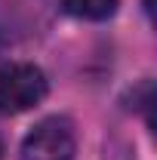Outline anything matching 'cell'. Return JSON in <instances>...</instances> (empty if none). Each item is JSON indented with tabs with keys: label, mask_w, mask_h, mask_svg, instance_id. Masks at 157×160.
I'll use <instances>...</instances> for the list:
<instances>
[{
	"label": "cell",
	"mask_w": 157,
	"mask_h": 160,
	"mask_svg": "<svg viewBox=\"0 0 157 160\" xmlns=\"http://www.w3.org/2000/svg\"><path fill=\"white\" fill-rule=\"evenodd\" d=\"M77 136L68 117H46L25 136L19 160H74Z\"/></svg>",
	"instance_id": "6da1fadb"
},
{
	"label": "cell",
	"mask_w": 157,
	"mask_h": 160,
	"mask_svg": "<svg viewBox=\"0 0 157 160\" xmlns=\"http://www.w3.org/2000/svg\"><path fill=\"white\" fill-rule=\"evenodd\" d=\"M46 74L37 65L13 62L0 68V105L6 111H28L46 99Z\"/></svg>",
	"instance_id": "7a4b0ae2"
},
{
	"label": "cell",
	"mask_w": 157,
	"mask_h": 160,
	"mask_svg": "<svg viewBox=\"0 0 157 160\" xmlns=\"http://www.w3.org/2000/svg\"><path fill=\"white\" fill-rule=\"evenodd\" d=\"M65 9L86 22H105L117 12V0H65Z\"/></svg>",
	"instance_id": "3957f363"
},
{
	"label": "cell",
	"mask_w": 157,
	"mask_h": 160,
	"mask_svg": "<svg viewBox=\"0 0 157 160\" xmlns=\"http://www.w3.org/2000/svg\"><path fill=\"white\" fill-rule=\"evenodd\" d=\"M0 157H3V142H0Z\"/></svg>",
	"instance_id": "277c9868"
}]
</instances>
